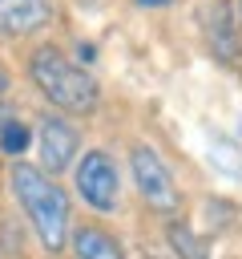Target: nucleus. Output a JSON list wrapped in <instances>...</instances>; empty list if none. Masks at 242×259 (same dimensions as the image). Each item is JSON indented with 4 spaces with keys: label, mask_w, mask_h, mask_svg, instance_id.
Returning <instances> with one entry per match:
<instances>
[{
    "label": "nucleus",
    "mask_w": 242,
    "mask_h": 259,
    "mask_svg": "<svg viewBox=\"0 0 242 259\" xmlns=\"http://www.w3.org/2000/svg\"><path fill=\"white\" fill-rule=\"evenodd\" d=\"M8 186H12V198L20 202V210L28 214V227L40 239V247L48 255H60L69 247V231H73V206H69V194L60 190V182L48 178L40 166L12 158Z\"/></svg>",
    "instance_id": "1"
},
{
    "label": "nucleus",
    "mask_w": 242,
    "mask_h": 259,
    "mask_svg": "<svg viewBox=\"0 0 242 259\" xmlns=\"http://www.w3.org/2000/svg\"><path fill=\"white\" fill-rule=\"evenodd\" d=\"M28 81L36 85V93L56 109V113H93L97 105H101V85H97V77L81 65V61H73L65 49H56V45H36L32 49V57H28Z\"/></svg>",
    "instance_id": "2"
},
{
    "label": "nucleus",
    "mask_w": 242,
    "mask_h": 259,
    "mask_svg": "<svg viewBox=\"0 0 242 259\" xmlns=\"http://www.w3.org/2000/svg\"><path fill=\"white\" fill-rule=\"evenodd\" d=\"M129 170H133V186H137L141 202H145L153 214H173V210L182 206V190H177V178L169 174L165 158H161L153 146L137 142V146L129 150Z\"/></svg>",
    "instance_id": "3"
},
{
    "label": "nucleus",
    "mask_w": 242,
    "mask_h": 259,
    "mask_svg": "<svg viewBox=\"0 0 242 259\" xmlns=\"http://www.w3.org/2000/svg\"><path fill=\"white\" fill-rule=\"evenodd\" d=\"M73 186H77L81 202L97 214H113L121 206V174H117V162L105 150L81 154V162L73 170Z\"/></svg>",
    "instance_id": "4"
},
{
    "label": "nucleus",
    "mask_w": 242,
    "mask_h": 259,
    "mask_svg": "<svg viewBox=\"0 0 242 259\" xmlns=\"http://www.w3.org/2000/svg\"><path fill=\"white\" fill-rule=\"evenodd\" d=\"M36 146H40V170L48 178L65 174L81 154V130L65 113H44L36 121Z\"/></svg>",
    "instance_id": "5"
},
{
    "label": "nucleus",
    "mask_w": 242,
    "mask_h": 259,
    "mask_svg": "<svg viewBox=\"0 0 242 259\" xmlns=\"http://www.w3.org/2000/svg\"><path fill=\"white\" fill-rule=\"evenodd\" d=\"M202 28H206V49L226 69H238V61H242V32H238V20H234V4L230 0H210V8L202 12Z\"/></svg>",
    "instance_id": "6"
},
{
    "label": "nucleus",
    "mask_w": 242,
    "mask_h": 259,
    "mask_svg": "<svg viewBox=\"0 0 242 259\" xmlns=\"http://www.w3.org/2000/svg\"><path fill=\"white\" fill-rule=\"evenodd\" d=\"M52 20H56L52 0H0V36H8V40L36 36Z\"/></svg>",
    "instance_id": "7"
},
{
    "label": "nucleus",
    "mask_w": 242,
    "mask_h": 259,
    "mask_svg": "<svg viewBox=\"0 0 242 259\" xmlns=\"http://www.w3.org/2000/svg\"><path fill=\"white\" fill-rule=\"evenodd\" d=\"M69 247H73L77 259H129L125 247H121L105 227H97V223L73 227V231H69Z\"/></svg>",
    "instance_id": "8"
},
{
    "label": "nucleus",
    "mask_w": 242,
    "mask_h": 259,
    "mask_svg": "<svg viewBox=\"0 0 242 259\" xmlns=\"http://www.w3.org/2000/svg\"><path fill=\"white\" fill-rule=\"evenodd\" d=\"M165 243H169L173 259H210V243L186 223H169L165 227Z\"/></svg>",
    "instance_id": "9"
},
{
    "label": "nucleus",
    "mask_w": 242,
    "mask_h": 259,
    "mask_svg": "<svg viewBox=\"0 0 242 259\" xmlns=\"http://www.w3.org/2000/svg\"><path fill=\"white\" fill-rule=\"evenodd\" d=\"M28 146H32V130H28L16 113L0 109V150H4L8 158H20Z\"/></svg>",
    "instance_id": "10"
},
{
    "label": "nucleus",
    "mask_w": 242,
    "mask_h": 259,
    "mask_svg": "<svg viewBox=\"0 0 242 259\" xmlns=\"http://www.w3.org/2000/svg\"><path fill=\"white\" fill-rule=\"evenodd\" d=\"M210 162H218V170H222V174L242 178V154H238L226 138H210Z\"/></svg>",
    "instance_id": "11"
},
{
    "label": "nucleus",
    "mask_w": 242,
    "mask_h": 259,
    "mask_svg": "<svg viewBox=\"0 0 242 259\" xmlns=\"http://www.w3.org/2000/svg\"><path fill=\"white\" fill-rule=\"evenodd\" d=\"M8 85H12V77H8V69L0 65V101H4V93H8Z\"/></svg>",
    "instance_id": "12"
},
{
    "label": "nucleus",
    "mask_w": 242,
    "mask_h": 259,
    "mask_svg": "<svg viewBox=\"0 0 242 259\" xmlns=\"http://www.w3.org/2000/svg\"><path fill=\"white\" fill-rule=\"evenodd\" d=\"M169 0H137V8H165Z\"/></svg>",
    "instance_id": "13"
},
{
    "label": "nucleus",
    "mask_w": 242,
    "mask_h": 259,
    "mask_svg": "<svg viewBox=\"0 0 242 259\" xmlns=\"http://www.w3.org/2000/svg\"><path fill=\"white\" fill-rule=\"evenodd\" d=\"M234 20H238V32H242V0H234Z\"/></svg>",
    "instance_id": "14"
},
{
    "label": "nucleus",
    "mask_w": 242,
    "mask_h": 259,
    "mask_svg": "<svg viewBox=\"0 0 242 259\" xmlns=\"http://www.w3.org/2000/svg\"><path fill=\"white\" fill-rule=\"evenodd\" d=\"M149 259H173V255H149Z\"/></svg>",
    "instance_id": "15"
}]
</instances>
